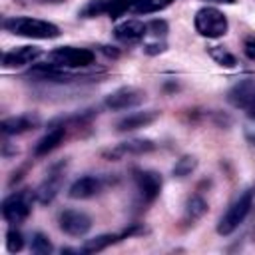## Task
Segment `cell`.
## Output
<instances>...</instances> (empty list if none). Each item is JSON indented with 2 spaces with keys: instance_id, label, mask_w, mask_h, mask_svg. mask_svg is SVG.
Returning <instances> with one entry per match:
<instances>
[{
  "instance_id": "cell-1",
  "label": "cell",
  "mask_w": 255,
  "mask_h": 255,
  "mask_svg": "<svg viewBox=\"0 0 255 255\" xmlns=\"http://www.w3.org/2000/svg\"><path fill=\"white\" fill-rule=\"evenodd\" d=\"M4 30L12 32L14 36L30 38V40H52L60 36V28L48 20L30 18V16H14L4 20Z\"/></svg>"
},
{
  "instance_id": "cell-2",
  "label": "cell",
  "mask_w": 255,
  "mask_h": 255,
  "mask_svg": "<svg viewBox=\"0 0 255 255\" xmlns=\"http://www.w3.org/2000/svg\"><path fill=\"white\" fill-rule=\"evenodd\" d=\"M193 24H195V30L203 38H211V40H217V38L225 36L227 34V28H229L225 14L219 8H213V6L199 8L195 12Z\"/></svg>"
},
{
  "instance_id": "cell-3",
  "label": "cell",
  "mask_w": 255,
  "mask_h": 255,
  "mask_svg": "<svg viewBox=\"0 0 255 255\" xmlns=\"http://www.w3.org/2000/svg\"><path fill=\"white\" fill-rule=\"evenodd\" d=\"M251 205H253V191H245V193H241L229 207H227V211L221 215V219H219V223H217V233L219 235H231L243 221H245V217L249 215V211H251Z\"/></svg>"
},
{
  "instance_id": "cell-4",
  "label": "cell",
  "mask_w": 255,
  "mask_h": 255,
  "mask_svg": "<svg viewBox=\"0 0 255 255\" xmlns=\"http://www.w3.org/2000/svg\"><path fill=\"white\" fill-rule=\"evenodd\" d=\"M96 54L88 48H76V46H62L50 52V62L60 68H86L94 64Z\"/></svg>"
},
{
  "instance_id": "cell-5",
  "label": "cell",
  "mask_w": 255,
  "mask_h": 255,
  "mask_svg": "<svg viewBox=\"0 0 255 255\" xmlns=\"http://www.w3.org/2000/svg\"><path fill=\"white\" fill-rule=\"evenodd\" d=\"M30 211H32V195L28 191H16L2 201V217L12 225L26 221Z\"/></svg>"
},
{
  "instance_id": "cell-6",
  "label": "cell",
  "mask_w": 255,
  "mask_h": 255,
  "mask_svg": "<svg viewBox=\"0 0 255 255\" xmlns=\"http://www.w3.org/2000/svg\"><path fill=\"white\" fill-rule=\"evenodd\" d=\"M58 227L70 237H84L92 229V217L78 209H64L58 215Z\"/></svg>"
},
{
  "instance_id": "cell-7",
  "label": "cell",
  "mask_w": 255,
  "mask_h": 255,
  "mask_svg": "<svg viewBox=\"0 0 255 255\" xmlns=\"http://www.w3.org/2000/svg\"><path fill=\"white\" fill-rule=\"evenodd\" d=\"M64 169H66V161H58V163H54V165L48 169L46 177L42 179V183H40L38 189H36V197H38L40 203H50V201H54V197L58 195V191H60V187H62Z\"/></svg>"
},
{
  "instance_id": "cell-8",
  "label": "cell",
  "mask_w": 255,
  "mask_h": 255,
  "mask_svg": "<svg viewBox=\"0 0 255 255\" xmlns=\"http://www.w3.org/2000/svg\"><path fill=\"white\" fill-rule=\"evenodd\" d=\"M145 100L143 90L133 88V86H124L114 90L112 94L106 96V108L110 110H128V108H135Z\"/></svg>"
},
{
  "instance_id": "cell-9",
  "label": "cell",
  "mask_w": 255,
  "mask_h": 255,
  "mask_svg": "<svg viewBox=\"0 0 255 255\" xmlns=\"http://www.w3.org/2000/svg\"><path fill=\"white\" fill-rule=\"evenodd\" d=\"M135 187H137V193H139V201L143 205L151 203L159 191H161V175L151 171V169H137L135 175Z\"/></svg>"
},
{
  "instance_id": "cell-10",
  "label": "cell",
  "mask_w": 255,
  "mask_h": 255,
  "mask_svg": "<svg viewBox=\"0 0 255 255\" xmlns=\"http://www.w3.org/2000/svg\"><path fill=\"white\" fill-rule=\"evenodd\" d=\"M102 189H104V179L100 175H82L70 185L68 197H72V199H90V197L98 195Z\"/></svg>"
},
{
  "instance_id": "cell-11",
  "label": "cell",
  "mask_w": 255,
  "mask_h": 255,
  "mask_svg": "<svg viewBox=\"0 0 255 255\" xmlns=\"http://www.w3.org/2000/svg\"><path fill=\"white\" fill-rule=\"evenodd\" d=\"M42 56V50L36 46H20L14 50L4 52L2 56V66L4 68H22L28 64H34Z\"/></svg>"
},
{
  "instance_id": "cell-12",
  "label": "cell",
  "mask_w": 255,
  "mask_h": 255,
  "mask_svg": "<svg viewBox=\"0 0 255 255\" xmlns=\"http://www.w3.org/2000/svg\"><path fill=\"white\" fill-rule=\"evenodd\" d=\"M155 149V143L151 139H143V137H133V139H126L122 143H118L116 147H112L108 151V157L120 159L124 155H141V153H149Z\"/></svg>"
},
{
  "instance_id": "cell-13",
  "label": "cell",
  "mask_w": 255,
  "mask_h": 255,
  "mask_svg": "<svg viewBox=\"0 0 255 255\" xmlns=\"http://www.w3.org/2000/svg\"><path fill=\"white\" fill-rule=\"evenodd\" d=\"M143 36H147V24H143L139 20H126L114 28V38L124 44L139 42V40H143Z\"/></svg>"
},
{
  "instance_id": "cell-14",
  "label": "cell",
  "mask_w": 255,
  "mask_h": 255,
  "mask_svg": "<svg viewBox=\"0 0 255 255\" xmlns=\"http://www.w3.org/2000/svg\"><path fill=\"white\" fill-rule=\"evenodd\" d=\"M38 124H40V118L38 116L20 114V116H12V118L2 120L0 129H2L4 135H18V133H26V131L34 129Z\"/></svg>"
},
{
  "instance_id": "cell-15",
  "label": "cell",
  "mask_w": 255,
  "mask_h": 255,
  "mask_svg": "<svg viewBox=\"0 0 255 255\" xmlns=\"http://www.w3.org/2000/svg\"><path fill=\"white\" fill-rule=\"evenodd\" d=\"M157 118H159V112H155V110L133 112V114H128L126 118H122V120L116 124V129H118V131H133V129H139V128L149 126V124L155 122Z\"/></svg>"
},
{
  "instance_id": "cell-16",
  "label": "cell",
  "mask_w": 255,
  "mask_h": 255,
  "mask_svg": "<svg viewBox=\"0 0 255 255\" xmlns=\"http://www.w3.org/2000/svg\"><path fill=\"white\" fill-rule=\"evenodd\" d=\"M64 137H66V128H64V124H62V126H56V128H52V129H48V133L38 139V143H36V147H34V155H36V157H44V155L52 153V151L64 141Z\"/></svg>"
},
{
  "instance_id": "cell-17",
  "label": "cell",
  "mask_w": 255,
  "mask_h": 255,
  "mask_svg": "<svg viewBox=\"0 0 255 255\" xmlns=\"http://www.w3.org/2000/svg\"><path fill=\"white\" fill-rule=\"evenodd\" d=\"M253 94H255V82L247 78V80L237 82V84L227 92V102H229L231 106H235V108H243V110H245V106H247V102L251 100Z\"/></svg>"
},
{
  "instance_id": "cell-18",
  "label": "cell",
  "mask_w": 255,
  "mask_h": 255,
  "mask_svg": "<svg viewBox=\"0 0 255 255\" xmlns=\"http://www.w3.org/2000/svg\"><path fill=\"white\" fill-rule=\"evenodd\" d=\"M207 213V201L201 195H191L185 203V213H183V221L187 225H193L197 219H201Z\"/></svg>"
},
{
  "instance_id": "cell-19",
  "label": "cell",
  "mask_w": 255,
  "mask_h": 255,
  "mask_svg": "<svg viewBox=\"0 0 255 255\" xmlns=\"http://www.w3.org/2000/svg\"><path fill=\"white\" fill-rule=\"evenodd\" d=\"M112 6H114V0H88L82 10H80V16L82 18H96V16H104L112 12Z\"/></svg>"
},
{
  "instance_id": "cell-20",
  "label": "cell",
  "mask_w": 255,
  "mask_h": 255,
  "mask_svg": "<svg viewBox=\"0 0 255 255\" xmlns=\"http://www.w3.org/2000/svg\"><path fill=\"white\" fill-rule=\"evenodd\" d=\"M173 0H135L129 8L131 14H151V12H159L165 10L167 6H171Z\"/></svg>"
},
{
  "instance_id": "cell-21",
  "label": "cell",
  "mask_w": 255,
  "mask_h": 255,
  "mask_svg": "<svg viewBox=\"0 0 255 255\" xmlns=\"http://www.w3.org/2000/svg\"><path fill=\"white\" fill-rule=\"evenodd\" d=\"M118 239H120V235H112V233L98 235V237H94V239H88V241L80 247V251H82V253H98V251H104L106 247H110L112 243H116Z\"/></svg>"
},
{
  "instance_id": "cell-22",
  "label": "cell",
  "mask_w": 255,
  "mask_h": 255,
  "mask_svg": "<svg viewBox=\"0 0 255 255\" xmlns=\"http://www.w3.org/2000/svg\"><path fill=\"white\" fill-rule=\"evenodd\" d=\"M207 54L219 64V66H223V68H235L237 66V58L231 54V52H227L225 48H221V46H209L207 48Z\"/></svg>"
},
{
  "instance_id": "cell-23",
  "label": "cell",
  "mask_w": 255,
  "mask_h": 255,
  "mask_svg": "<svg viewBox=\"0 0 255 255\" xmlns=\"http://www.w3.org/2000/svg\"><path fill=\"white\" fill-rule=\"evenodd\" d=\"M195 167H197V159H195L193 155H183V157H179V159L175 161L171 173H173L175 177H185V175H189Z\"/></svg>"
},
{
  "instance_id": "cell-24",
  "label": "cell",
  "mask_w": 255,
  "mask_h": 255,
  "mask_svg": "<svg viewBox=\"0 0 255 255\" xmlns=\"http://www.w3.org/2000/svg\"><path fill=\"white\" fill-rule=\"evenodd\" d=\"M22 247H24V235L14 227L8 229L6 231V249L10 253H18V251H22Z\"/></svg>"
},
{
  "instance_id": "cell-25",
  "label": "cell",
  "mask_w": 255,
  "mask_h": 255,
  "mask_svg": "<svg viewBox=\"0 0 255 255\" xmlns=\"http://www.w3.org/2000/svg\"><path fill=\"white\" fill-rule=\"evenodd\" d=\"M52 241L44 235V233H34V237H32V251L34 253H38V255H48V253H52Z\"/></svg>"
},
{
  "instance_id": "cell-26",
  "label": "cell",
  "mask_w": 255,
  "mask_h": 255,
  "mask_svg": "<svg viewBox=\"0 0 255 255\" xmlns=\"http://www.w3.org/2000/svg\"><path fill=\"white\" fill-rule=\"evenodd\" d=\"M145 24H147V34H151L155 40H159L167 34V22L165 20H149Z\"/></svg>"
},
{
  "instance_id": "cell-27",
  "label": "cell",
  "mask_w": 255,
  "mask_h": 255,
  "mask_svg": "<svg viewBox=\"0 0 255 255\" xmlns=\"http://www.w3.org/2000/svg\"><path fill=\"white\" fill-rule=\"evenodd\" d=\"M243 52H245V56L249 60L255 62V36H245V40H243Z\"/></svg>"
},
{
  "instance_id": "cell-28",
  "label": "cell",
  "mask_w": 255,
  "mask_h": 255,
  "mask_svg": "<svg viewBox=\"0 0 255 255\" xmlns=\"http://www.w3.org/2000/svg\"><path fill=\"white\" fill-rule=\"evenodd\" d=\"M163 50H165V44H163V42H159V40L149 42V44H145V46H143V52H147V54H157V52H163Z\"/></svg>"
},
{
  "instance_id": "cell-29",
  "label": "cell",
  "mask_w": 255,
  "mask_h": 255,
  "mask_svg": "<svg viewBox=\"0 0 255 255\" xmlns=\"http://www.w3.org/2000/svg\"><path fill=\"white\" fill-rule=\"evenodd\" d=\"M245 112H247V118H249V120H255V94H253V96H251V100L247 102Z\"/></svg>"
},
{
  "instance_id": "cell-30",
  "label": "cell",
  "mask_w": 255,
  "mask_h": 255,
  "mask_svg": "<svg viewBox=\"0 0 255 255\" xmlns=\"http://www.w3.org/2000/svg\"><path fill=\"white\" fill-rule=\"evenodd\" d=\"M205 2H215V4H235V0H205Z\"/></svg>"
},
{
  "instance_id": "cell-31",
  "label": "cell",
  "mask_w": 255,
  "mask_h": 255,
  "mask_svg": "<svg viewBox=\"0 0 255 255\" xmlns=\"http://www.w3.org/2000/svg\"><path fill=\"white\" fill-rule=\"evenodd\" d=\"M247 137H249V139L255 143V131H251V129H249V131H247Z\"/></svg>"
},
{
  "instance_id": "cell-32",
  "label": "cell",
  "mask_w": 255,
  "mask_h": 255,
  "mask_svg": "<svg viewBox=\"0 0 255 255\" xmlns=\"http://www.w3.org/2000/svg\"><path fill=\"white\" fill-rule=\"evenodd\" d=\"M42 2H62V0H42Z\"/></svg>"
}]
</instances>
